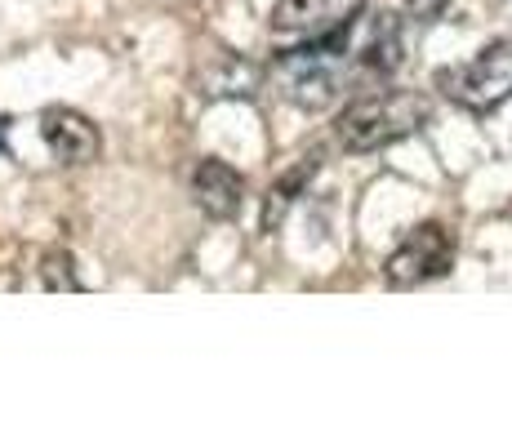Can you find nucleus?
<instances>
[{"mask_svg":"<svg viewBox=\"0 0 512 445\" xmlns=\"http://www.w3.org/2000/svg\"><path fill=\"white\" fill-rule=\"evenodd\" d=\"M428 116V98L415 94V89H370L357 103L343 107L334 138H339L343 152H379V147H392L401 138L419 134L428 125Z\"/></svg>","mask_w":512,"mask_h":445,"instance_id":"obj_1","label":"nucleus"},{"mask_svg":"<svg viewBox=\"0 0 512 445\" xmlns=\"http://www.w3.org/2000/svg\"><path fill=\"white\" fill-rule=\"evenodd\" d=\"M437 89L459 103L472 116H490L512 98V36L504 41H490L477 58L455 67H441L437 72Z\"/></svg>","mask_w":512,"mask_h":445,"instance_id":"obj_2","label":"nucleus"},{"mask_svg":"<svg viewBox=\"0 0 512 445\" xmlns=\"http://www.w3.org/2000/svg\"><path fill=\"white\" fill-rule=\"evenodd\" d=\"M455 267V236H450L446 223H419L397 250L383 263V276L397 290H410V285H428L437 276H446Z\"/></svg>","mask_w":512,"mask_h":445,"instance_id":"obj_3","label":"nucleus"},{"mask_svg":"<svg viewBox=\"0 0 512 445\" xmlns=\"http://www.w3.org/2000/svg\"><path fill=\"white\" fill-rule=\"evenodd\" d=\"M406 41H401V18L379 9V14H361L357 18V36H352V58L361 63L366 76H392L401 67Z\"/></svg>","mask_w":512,"mask_h":445,"instance_id":"obj_4","label":"nucleus"},{"mask_svg":"<svg viewBox=\"0 0 512 445\" xmlns=\"http://www.w3.org/2000/svg\"><path fill=\"white\" fill-rule=\"evenodd\" d=\"M41 138L63 165H90L98 156V147H103L94 121H85V116L72 112V107H45L41 112Z\"/></svg>","mask_w":512,"mask_h":445,"instance_id":"obj_5","label":"nucleus"},{"mask_svg":"<svg viewBox=\"0 0 512 445\" xmlns=\"http://www.w3.org/2000/svg\"><path fill=\"white\" fill-rule=\"evenodd\" d=\"M192 201L201 214H210L214 223H228L241 214L245 205V178L232 170L228 161H201L192 170Z\"/></svg>","mask_w":512,"mask_h":445,"instance_id":"obj_6","label":"nucleus"},{"mask_svg":"<svg viewBox=\"0 0 512 445\" xmlns=\"http://www.w3.org/2000/svg\"><path fill=\"white\" fill-rule=\"evenodd\" d=\"M348 0H277L272 5V32L281 36H317L343 18Z\"/></svg>","mask_w":512,"mask_h":445,"instance_id":"obj_7","label":"nucleus"},{"mask_svg":"<svg viewBox=\"0 0 512 445\" xmlns=\"http://www.w3.org/2000/svg\"><path fill=\"white\" fill-rule=\"evenodd\" d=\"M317 174V156H303V165L294 174H285L277 187H272V196H268V210H263V223H268V232L272 227H277L281 219H285V210H290L294 205V196L303 192V183H308V178Z\"/></svg>","mask_w":512,"mask_h":445,"instance_id":"obj_8","label":"nucleus"},{"mask_svg":"<svg viewBox=\"0 0 512 445\" xmlns=\"http://www.w3.org/2000/svg\"><path fill=\"white\" fill-rule=\"evenodd\" d=\"M41 276H45V285H49V290H81V281H76L72 259H67V254H45Z\"/></svg>","mask_w":512,"mask_h":445,"instance_id":"obj_9","label":"nucleus"},{"mask_svg":"<svg viewBox=\"0 0 512 445\" xmlns=\"http://www.w3.org/2000/svg\"><path fill=\"white\" fill-rule=\"evenodd\" d=\"M450 0H406V14L415 18V23H437L441 14H446Z\"/></svg>","mask_w":512,"mask_h":445,"instance_id":"obj_10","label":"nucleus"}]
</instances>
